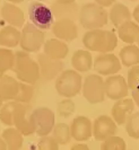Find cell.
<instances>
[{"label": "cell", "instance_id": "6da1fadb", "mask_svg": "<svg viewBox=\"0 0 139 150\" xmlns=\"http://www.w3.org/2000/svg\"><path fill=\"white\" fill-rule=\"evenodd\" d=\"M83 44L88 51L110 53L118 45V38L113 32L104 30H91L83 36Z\"/></svg>", "mask_w": 139, "mask_h": 150}, {"label": "cell", "instance_id": "7a4b0ae2", "mask_svg": "<svg viewBox=\"0 0 139 150\" xmlns=\"http://www.w3.org/2000/svg\"><path fill=\"white\" fill-rule=\"evenodd\" d=\"M13 71L22 83L35 85L40 79L39 63L32 59L28 52L23 50L15 52V66Z\"/></svg>", "mask_w": 139, "mask_h": 150}, {"label": "cell", "instance_id": "3957f363", "mask_svg": "<svg viewBox=\"0 0 139 150\" xmlns=\"http://www.w3.org/2000/svg\"><path fill=\"white\" fill-rule=\"evenodd\" d=\"M80 25L86 30H99L108 24V11L97 4H86L79 8Z\"/></svg>", "mask_w": 139, "mask_h": 150}, {"label": "cell", "instance_id": "277c9868", "mask_svg": "<svg viewBox=\"0 0 139 150\" xmlns=\"http://www.w3.org/2000/svg\"><path fill=\"white\" fill-rule=\"evenodd\" d=\"M54 87L60 96L72 98L80 93L83 87V78L76 70H65L58 76Z\"/></svg>", "mask_w": 139, "mask_h": 150}, {"label": "cell", "instance_id": "5b68a950", "mask_svg": "<svg viewBox=\"0 0 139 150\" xmlns=\"http://www.w3.org/2000/svg\"><path fill=\"white\" fill-rule=\"evenodd\" d=\"M45 34L42 30L36 27L34 24L27 23L25 24L22 30V38H21V47L23 51L31 53L38 52L40 49L44 45Z\"/></svg>", "mask_w": 139, "mask_h": 150}, {"label": "cell", "instance_id": "8992f818", "mask_svg": "<svg viewBox=\"0 0 139 150\" xmlns=\"http://www.w3.org/2000/svg\"><path fill=\"white\" fill-rule=\"evenodd\" d=\"M83 96L91 104H99L105 99L104 80L101 75H89L85 78L82 87Z\"/></svg>", "mask_w": 139, "mask_h": 150}, {"label": "cell", "instance_id": "52a82bcc", "mask_svg": "<svg viewBox=\"0 0 139 150\" xmlns=\"http://www.w3.org/2000/svg\"><path fill=\"white\" fill-rule=\"evenodd\" d=\"M28 16L32 24L40 30H49L53 25L54 17L51 8L41 1H33L28 6Z\"/></svg>", "mask_w": 139, "mask_h": 150}, {"label": "cell", "instance_id": "ba28073f", "mask_svg": "<svg viewBox=\"0 0 139 150\" xmlns=\"http://www.w3.org/2000/svg\"><path fill=\"white\" fill-rule=\"evenodd\" d=\"M32 121L35 133L40 137L48 135L54 128V113L48 107H39L32 112Z\"/></svg>", "mask_w": 139, "mask_h": 150}, {"label": "cell", "instance_id": "9c48e42d", "mask_svg": "<svg viewBox=\"0 0 139 150\" xmlns=\"http://www.w3.org/2000/svg\"><path fill=\"white\" fill-rule=\"evenodd\" d=\"M32 106L25 103H17L14 112V127L23 135L35 133V128L32 121Z\"/></svg>", "mask_w": 139, "mask_h": 150}, {"label": "cell", "instance_id": "30bf717a", "mask_svg": "<svg viewBox=\"0 0 139 150\" xmlns=\"http://www.w3.org/2000/svg\"><path fill=\"white\" fill-rule=\"evenodd\" d=\"M94 70L101 76H112L121 69V61L116 54L101 53L94 60Z\"/></svg>", "mask_w": 139, "mask_h": 150}, {"label": "cell", "instance_id": "8fae6325", "mask_svg": "<svg viewBox=\"0 0 139 150\" xmlns=\"http://www.w3.org/2000/svg\"><path fill=\"white\" fill-rule=\"evenodd\" d=\"M104 87H105V95L113 100L126 98L129 94L128 83L120 75L109 76L104 80Z\"/></svg>", "mask_w": 139, "mask_h": 150}, {"label": "cell", "instance_id": "7c38bea8", "mask_svg": "<svg viewBox=\"0 0 139 150\" xmlns=\"http://www.w3.org/2000/svg\"><path fill=\"white\" fill-rule=\"evenodd\" d=\"M38 63L40 67V78L44 81H50L57 78L62 72L65 66L61 60L51 59L44 53L38 55Z\"/></svg>", "mask_w": 139, "mask_h": 150}, {"label": "cell", "instance_id": "4fadbf2b", "mask_svg": "<svg viewBox=\"0 0 139 150\" xmlns=\"http://www.w3.org/2000/svg\"><path fill=\"white\" fill-rule=\"evenodd\" d=\"M116 123L108 115L97 116L93 123V135L96 141H104L112 135H116Z\"/></svg>", "mask_w": 139, "mask_h": 150}, {"label": "cell", "instance_id": "5bb4252c", "mask_svg": "<svg viewBox=\"0 0 139 150\" xmlns=\"http://www.w3.org/2000/svg\"><path fill=\"white\" fill-rule=\"evenodd\" d=\"M70 132H71V138H74L76 141H79V142L87 141L93 135L92 122L87 116H83V115L77 116L71 122Z\"/></svg>", "mask_w": 139, "mask_h": 150}, {"label": "cell", "instance_id": "9a60e30c", "mask_svg": "<svg viewBox=\"0 0 139 150\" xmlns=\"http://www.w3.org/2000/svg\"><path fill=\"white\" fill-rule=\"evenodd\" d=\"M52 33L61 41L71 42L78 35V27L76 23L70 19H58L52 25Z\"/></svg>", "mask_w": 139, "mask_h": 150}, {"label": "cell", "instance_id": "2e32d148", "mask_svg": "<svg viewBox=\"0 0 139 150\" xmlns=\"http://www.w3.org/2000/svg\"><path fill=\"white\" fill-rule=\"evenodd\" d=\"M135 108V102L130 98H122L116 100L112 107V119L116 121V124L122 125L126 124L128 117L130 116Z\"/></svg>", "mask_w": 139, "mask_h": 150}, {"label": "cell", "instance_id": "e0dca14e", "mask_svg": "<svg viewBox=\"0 0 139 150\" xmlns=\"http://www.w3.org/2000/svg\"><path fill=\"white\" fill-rule=\"evenodd\" d=\"M51 11L53 14V17L58 19H70L76 21L79 17V7L76 2L71 4H61L55 1L51 5Z\"/></svg>", "mask_w": 139, "mask_h": 150}, {"label": "cell", "instance_id": "ac0fdd59", "mask_svg": "<svg viewBox=\"0 0 139 150\" xmlns=\"http://www.w3.org/2000/svg\"><path fill=\"white\" fill-rule=\"evenodd\" d=\"M1 16L6 22L14 27H22L25 25L24 11L15 4L6 2L1 7Z\"/></svg>", "mask_w": 139, "mask_h": 150}, {"label": "cell", "instance_id": "d6986e66", "mask_svg": "<svg viewBox=\"0 0 139 150\" xmlns=\"http://www.w3.org/2000/svg\"><path fill=\"white\" fill-rule=\"evenodd\" d=\"M43 50H44L45 55H48L51 59H54V60L65 59L69 52L68 45L65 43V41H61L59 38L48 40L43 45Z\"/></svg>", "mask_w": 139, "mask_h": 150}, {"label": "cell", "instance_id": "ffe728a7", "mask_svg": "<svg viewBox=\"0 0 139 150\" xmlns=\"http://www.w3.org/2000/svg\"><path fill=\"white\" fill-rule=\"evenodd\" d=\"M19 90V81L10 76L4 75L0 78V99L14 100Z\"/></svg>", "mask_w": 139, "mask_h": 150}, {"label": "cell", "instance_id": "44dd1931", "mask_svg": "<svg viewBox=\"0 0 139 150\" xmlns=\"http://www.w3.org/2000/svg\"><path fill=\"white\" fill-rule=\"evenodd\" d=\"M118 36L124 43L128 44L137 43L139 41V25L132 21L123 23L118 27Z\"/></svg>", "mask_w": 139, "mask_h": 150}, {"label": "cell", "instance_id": "7402d4cb", "mask_svg": "<svg viewBox=\"0 0 139 150\" xmlns=\"http://www.w3.org/2000/svg\"><path fill=\"white\" fill-rule=\"evenodd\" d=\"M71 64L78 72H87L93 67V57L89 51L77 50L71 58Z\"/></svg>", "mask_w": 139, "mask_h": 150}, {"label": "cell", "instance_id": "603a6c76", "mask_svg": "<svg viewBox=\"0 0 139 150\" xmlns=\"http://www.w3.org/2000/svg\"><path fill=\"white\" fill-rule=\"evenodd\" d=\"M22 33L11 25L5 26L0 30V45L4 47H15L21 43Z\"/></svg>", "mask_w": 139, "mask_h": 150}, {"label": "cell", "instance_id": "cb8c5ba5", "mask_svg": "<svg viewBox=\"0 0 139 150\" xmlns=\"http://www.w3.org/2000/svg\"><path fill=\"white\" fill-rule=\"evenodd\" d=\"M131 17L132 15L130 10H129V8L123 4H120V2L114 4L111 7L110 13H109L110 21L116 27H119L120 25H122L123 23L128 22V21H131Z\"/></svg>", "mask_w": 139, "mask_h": 150}, {"label": "cell", "instance_id": "d4e9b609", "mask_svg": "<svg viewBox=\"0 0 139 150\" xmlns=\"http://www.w3.org/2000/svg\"><path fill=\"white\" fill-rule=\"evenodd\" d=\"M119 58L124 67H133L139 64V46L129 44L121 49L119 53Z\"/></svg>", "mask_w": 139, "mask_h": 150}, {"label": "cell", "instance_id": "484cf974", "mask_svg": "<svg viewBox=\"0 0 139 150\" xmlns=\"http://www.w3.org/2000/svg\"><path fill=\"white\" fill-rule=\"evenodd\" d=\"M1 137L7 144L8 150H19L23 147V134L16 128H7L4 130Z\"/></svg>", "mask_w": 139, "mask_h": 150}, {"label": "cell", "instance_id": "4316f807", "mask_svg": "<svg viewBox=\"0 0 139 150\" xmlns=\"http://www.w3.org/2000/svg\"><path fill=\"white\" fill-rule=\"evenodd\" d=\"M15 66V53L8 47H0V74L13 70Z\"/></svg>", "mask_w": 139, "mask_h": 150}, {"label": "cell", "instance_id": "83f0119b", "mask_svg": "<svg viewBox=\"0 0 139 150\" xmlns=\"http://www.w3.org/2000/svg\"><path fill=\"white\" fill-rule=\"evenodd\" d=\"M17 103L18 102L16 100H9L0 108V121L8 127L14 125V112H15Z\"/></svg>", "mask_w": 139, "mask_h": 150}, {"label": "cell", "instance_id": "f1b7e54d", "mask_svg": "<svg viewBox=\"0 0 139 150\" xmlns=\"http://www.w3.org/2000/svg\"><path fill=\"white\" fill-rule=\"evenodd\" d=\"M53 137L55 141L59 144H67L71 139V132H70V127L66 123H58L54 125Z\"/></svg>", "mask_w": 139, "mask_h": 150}, {"label": "cell", "instance_id": "f546056e", "mask_svg": "<svg viewBox=\"0 0 139 150\" xmlns=\"http://www.w3.org/2000/svg\"><path fill=\"white\" fill-rule=\"evenodd\" d=\"M34 96V87L33 85L26 83H19V90L18 94L14 100L18 103H25V104H30L32 98Z\"/></svg>", "mask_w": 139, "mask_h": 150}, {"label": "cell", "instance_id": "4dcf8cb0", "mask_svg": "<svg viewBox=\"0 0 139 150\" xmlns=\"http://www.w3.org/2000/svg\"><path fill=\"white\" fill-rule=\"evenodd\" d=\"M126 141L121 137L112 135L101 144V150H126Z\"/></svg>", "mask_w": 139, "mask_h": 150}, {"label": "cell", "instance_id": "1f68e13d", "mask_svg": "<svg viewBox=\"0 0 139 150\" xmlns=\"http://www.w3.org/2000/svg\"><path fill=\"white\" fill-rule=\"evenodd\" d=\"M126 131L133 139H139V112L132 113L126 122Z\"/></svg>", "mask_w": 139, "mask_h": 150}, {"label": "cell", "instance_id": "d6a6232c", "mask_svg": "<svg viewBox=\"0 0 139 150\" xmlns=\"http://www.w3.org/2000/svg\"><path fill=\"white\" fill-rule=\"evenodd\" d=\"M76 110V105L74 103L72 99H62L58 103V106H57V111H58V115L61 116V117H69L72 113L75 112Z\"/></svg>", "mask_w": 139, "mask_h": 150}, {"label": "cell", "instance_id": "836d02e7", "mask_svg": "<svg viewBox=\"0 0 139 150\" xmlns=\"http://www.w3.org/2000/svg\"><path fill=\"white\" fill-rule=\"evenodd\" d=\"M127 83H128L129 89H139V64L130 67L129 71H128Z\"/></svg>", "mask_w": 139, "mask_h": 150}, {"label": "cell", "instance_id": "e575fe53", "mask_svg": "<svg viewBox=\"0 0 139 150\" xmlns=\"http://www.w3.org/2000/svg\"><path fill=\"white\" fill-rule=\"evenodd\" d=\"M38 148L39 150H59V143L55 141L53 137L44 135L40 140Z\"/></svg>", "mask_w": 139, "mask_h": 150}, {"label": "cell", "instance_id": "d590c367", "mask_svg": "<svg viewBox=\"0 0 139 150\" xmlns=\"http://www.w3.org/2000/svg\"><path fill=\"white\" fill-rule=\"evenodd\" d=\"M95 2L102 7H112L116 4V0H95Z\"/></svg>", "mask_w": 139, "mask_h": 150}, {"label": "cell", "instance_id": "8d00e7d4", "mask_svg": "<svg viewBox=\"0 0 139 150\" xmlns=\"http://www.w3.org/2000/svg\"><path fill=\"white\" fill-rule=\"evenodd\" d=\"M70 150H89V148L87 144H75L70 148Z\"/></svg>", "mask_w": 139, "mask_h": 150}, {"label": "cell", "instance_id": "74e56055", "mask_svg": "<svg viewBox=\"0 0 139 150\" xmlns=\"http://www.w3.org/2000/svg\"><path fill=\"white\" fill-rule=\"evenodd\" d=\"M132 99H133L135 104L139 106V89L132 90Z\"/></svg>", "mask_w": 139, "mask_h": 150}, {"label": "cell", "instance_id": "f35d334b", "mask_svg": "<svg viewBox=\"0 0 139 150\" xmlns=\"http://www.w3.org/2000/svg\"><path fill=\"white\" fill-rule=\"evenodd\" d=\"M132 17H133V19L136 21V23H137V24L139 25V5H138V6H136V8L133 9Z\"/></svg>", "mask_w": 139, "mask_h": 150}, {"label": "cell", "instance_id": "ab89813d", "mask_svg": "<svg viewBox=\"0 0 139 150\" xmlns=\"http://www.w3.org/2000/svg\"><path fill=\"white\" fill-rule=\"evenodd\" d=\"M0 150H8V147L5 140L2 139V137H0Z\"/></svg>", "mask_w": 139, "mask_h": 150}, {"label": "cell", "instance_id": "60d3db41", "mask_svg": "<svg viewBox=\"0 0 139 150\" xmlns=\"http://www.w3.org/2000/svg\"><path fill=\"white\" fill-rule=\"evenodd\" d=\"M58 2H61V4H71V2H76V0H55Z\"/></svg>", "mask_w": 139, "mask_h": 150}, {"label": "cell", "instance_id": "b9f144b4", "mask_svg": "<svg viewBox=\"0 0 139 150\" xmlns=\"http://www.w3.org/2000/svg\"><path fill=\"white\" fill-rule=\"evenodd\" d=\"M9 2H11V4H21V2H23L24 0H8Z\"/></svg>", "mask_w": 139, "mask_h": 150}, {"label": "cell", "instance_id": "7bdbcfd3", "mask_svg": "<svg viewBox=\"0 0 139 150\" xmlns=\"http://www.w3.org/2000/svg\"><path fill=\"white\" fill-rule=\"evenodd\" d=\"M2 102H4V100H2V99H0V108H1V106H2Z\"/></svg>", "mask_w": 139, "mask_h": 150}, {"label": "cell", "instance_id": "ee69618b", "mask_svg": "<svg viewBox=\"0 0 139 150\" xmlns=\"http://www.w3.org/2000/svg\"><path fill=\"white\" fill-rule=\"evenodd\" d=\"M2 76H4V75H2V74H0V78H1V77H2Z\"/></svg>", "mask_w": 139, "mask_h": 150}, {"label": "cell", "instance_id": "f6af8a7d", "mask_svg": "<svg viewBox=\"0 0 139 150\" xmlns=\"http://www.w3.org/2000/svg\"><path fill=\"white\" fill-rule=\"evenodd\" d=\"M137 43H138V46H139V41H138V42H137Z\"/></svg>", "mask_w": 139, "mask_h": 150}, {"label": "cell", "instance_id": "bcb514c9", "mask_svg": "<svg viewBox=\"0 0 139 150\" xmlns=\"http://www.w3.org/2000/svg\"><path fill=\"white\" fill-rule=\"evenodd\" d=\"M131 1H136V0H131Z\"/></svg>", "mask_w": 139, "mask_h": 150}, {"label": "cell", "instance_id": "7dc6e473", "mask_svg": "<svg viewBox=\"0 0 139 150\" xmlns=\"http://www.w3.org/2000/svg\"><path fill=\"white\" fill-rule=\"evenodd\" d=\"M40 1H42V0H40Z\"/></svg>", "mask_w": 139, "mask_h": 150}]
</instances>
